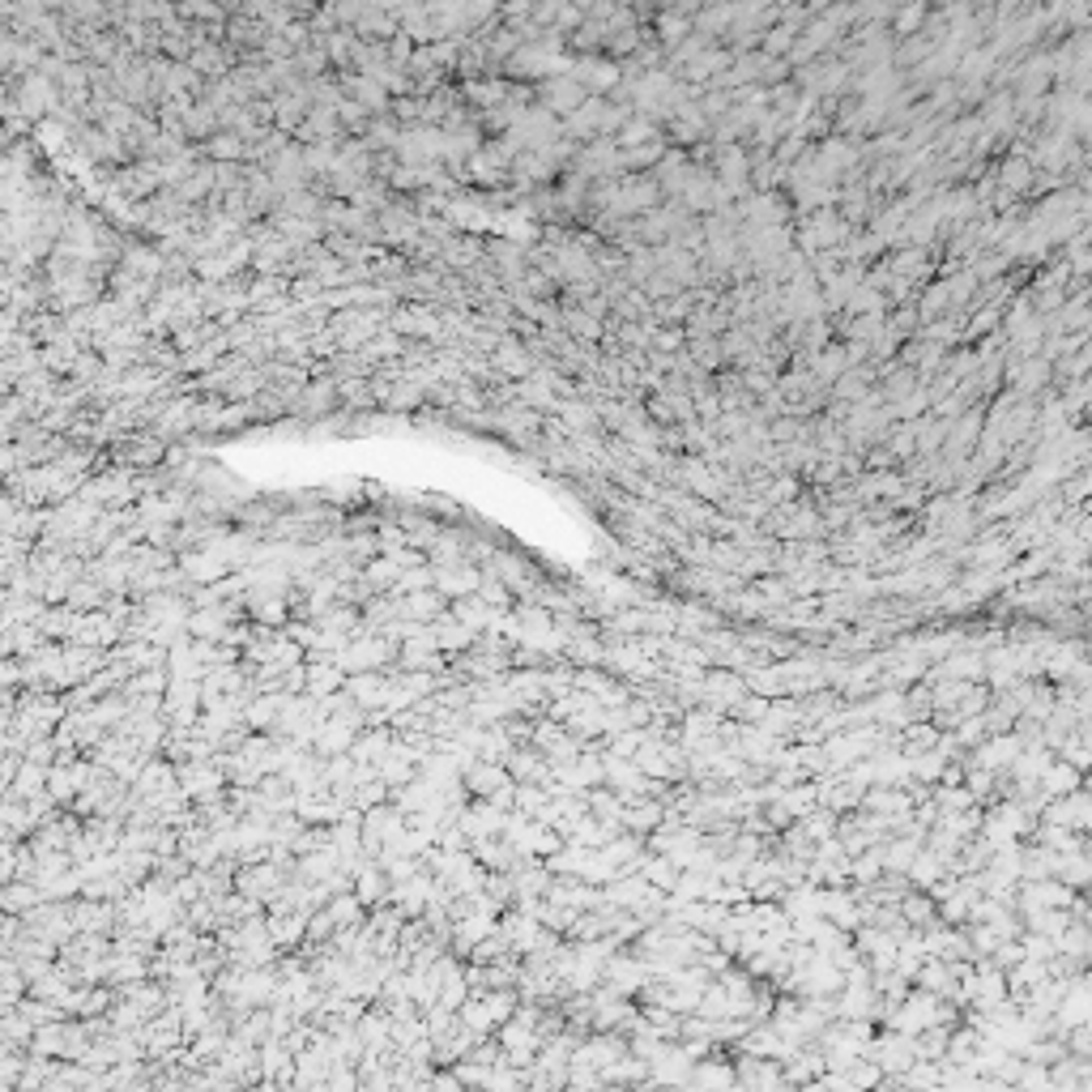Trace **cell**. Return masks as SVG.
Masks as SVG:
<instances>
[{"label":"cell","mask_w":1092,"mask_h":1092,"mask_svg":"<svg viewBox=\"0 0 1092 1092\" xmlns=\"http://www.w3.org/2000/svg\"><path fill=\"white\" fill-rule=\"evenodd\" d=\"M542 98H547V112H555V116H572V112H581V102L589 98L568 73H555L547 86H542Z\"/></svg>","instance_id":"6da1fadb"}]
</instances>
